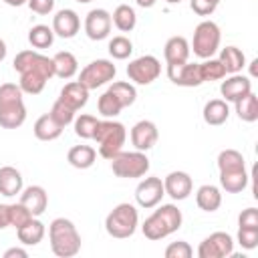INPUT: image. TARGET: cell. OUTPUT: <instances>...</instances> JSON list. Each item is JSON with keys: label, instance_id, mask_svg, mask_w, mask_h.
Listing matches in <instances>:
<instances>
[{"label": "cell", "instance_id": "6da1fadb", "mask_svg": "<svg viewBox=\"0 0 258 258\" xmlns=\"http://www.w3.org/2000/svg\"><path fill=\"white\" fill-rule=\"evenodd\" d=\"M181 222H183V216H181V210L173 204H161L141 226L143 230V236L147 240H163L167 238L169 234L177 232L181 228Z\"/></svg>", "mask_w": 258, "mask_h": 258}, {"label": "cell", "instance_id": "f546056e", "mask_svg": "<svg viewBox=\"0 0 258 258\" xmlns=\"http://www.w3.org/2000/svg\"><path fill=\"white\" fill-rule=\"evenodd\" d=\"M220 185L228 194H240V191H244L246 185H248L246 167L244 169H236V171H222L220 173Z\"/></svg>", "mask_w": 258, "mask_h": 258}, {"label": "cell", "instance_id": "4fadbf2b", "mask_svg": "<svg viewBox=\"0 0 258 258\" xmlns=\"http://www.w3.org/2000/svg\"><path fill=\"white\" fill-rule=\"evenodd\" d=\"M111 14L105 8H93L85 16V32L91 40H103L111 32Z\"/></svg>", "mask_w": 258, "mask_h": 258}, {"label": "cell", "instance_id": "ee69618b", "mask_svg": "<svg viewBox=\"0 0 258 258\" xmlns=\"http://www.w3.org/2000/svg\"><path fill=\"white\" fill-rule=\"evenodd\" d=\"M194 254L191 246L185 242V240H177V242H171L167 248H165V258H189Z\"/></svg>", "mask_w": 258, "mask_h": 258}, {"label": "cell", "instance_id": "11a10c76", "mask_svg": "<svg viewBox=\"0 0 258 258\" xmlns=\"http://www.w3.org/2000/svg\"><path fill=\"white\" fill-rule=\"evenodd\" d=\"M165 2H167V4H179L181 0H165Z\"/></svg>", "mask_w": 258, "mask_h": 258}, {"label": "cell", "instance_id": "d590c367", "mask_svg": "<svg viewBox=\"0 0 258 258\" xmlns=\"http://www.w3.org/2000/svg\"><path fill=\"white\" fill-rule=\"evenodd\" d=\"M107 91H111V93L119 99V103L123 105V109H125V107H131V105L135 103V99H137V91H135V87H133L131 83H127V81L111 83V87H109Z\"/></svg>", "mask_w": 258, "mask_h": 258}, {"label": "cell", "instance_id": "603a6c76", "mask_svg": "<svg viewBox=\"0 0 258 258\" xmlns=\"http://www.w3.org/2000/svg\"><path fill=\"white\" fill-rule=\"evenodd\" d=\"M230 117V109H228V101L224 99H212L204 105V121L208 125H224Z\"/></svg>", "mask_w": 258, "mask_h": 258}, {"label": "cell", "instance_id": "44dd1931", "mask_svg": "<svg viewBox=\"0 0 258 258\" xmlns=\"http://www.w3.org/2000/svg\"><path fill=\"white\" fill-rule=\"evenodd\" d=\"M22 191V175L16 167L4 165L0 167V194L6 198H12Z\"/></svg>", "mask_w": 258, "mask_h": 258}, {"label": "cell", "instance_id": "681fc988", "mask_svg": "<svg viewBox=\"0 0 258 258\" xmlns=\"http://www.w3.org/2000/svg\"><path fill=\"white\" fill-rule=\"evenodd\" d=\"M10 226V204H0V230Z\"/></svg>", "mask_w": 258, "mask_h": 258}, {"label": "cell", "instance_id": "f1b7e54d", "mask_svg": "<svg viewBox=\"0 0 258 258\" xmlns=\"http://www.w3.org/2000/svg\"><path fill=\"white\" fill-rule=\"evenodd\" d=\"M67 159L77 169H89L97 159V151L91 145H75L69 149Z\"/></svg>", "mask_w": 258, "mask_h": 258}, {"label": "cell", "instance_id": "ac0fdd59", "mask_svg": "<svg viewBox=\"0 0 258 258\" xmlns=\"http://www.w3.org/2000/svg\"><path fill=\"white\" fill-rule=\"evenodd\" d=\"M20 204L36 218V216L44 214V210L48 206V194L42 185H28L20 191Z\"/></svg>", "mask_w": 258, "mask_h": 258}, {"label": "cell", "instance_id": "bcb514c9", "mask_svg": "<svg viewBox=\"0 0 258 258\" xmlns=\"http://www.w3.org/2000/svg\"><path fill=\"white\" fill-rule=\"evenodd\" d=\"M238 228H258V210L246 208L238 216Z\"/></svg>", "mask_w": 258, "mask_h": 258}, {"label": "cell", "instance_id": "60d3db41", "mask_svg": "<svg viewBox=\"0 0 258 258\" xmlns=\"http://www.w3.org/2000/svg\"><path fill=\"white\" fill-rule=\"evenodd\" d=\"M75 109H71L69 105H64L62 101H54V105H52V109H50V115H52V119L56 121V123H60L62 127H67L69 123H73L75 121Z\"/></svg>", "mask_w": 258, "mask_h": 258}, {"label": "cell", "instance_id": "ffe728a7", "mask_svg": "<svg viewBox=\"0 0 258 258\" xmlns=\"http://www.w3.org/2000/svg\"><path fill=\"white\" fill-rule=\"evenodd\" d=\"M189 42L183 36H171L165 46H163V56L167 64H179V62H187L189 58Z\"/></svg>", "mask_w": 258, "mask_h": 258}, {"label": "cell", "instance_id": "7bdbcfd3", "mask_svg": "<svg viewBox=\"0 0 258 258\" xmlns=\"http://www.w3.org/2000/svg\"><path fill=\"white\" fill-rule=\"evenodd\" d=\"M34 216L18 202V204H10V226H14L16 230L20 228V226H24L26 222H30Z\"/></svg>", "mask_w": 258, "mask_h": 258}, {"label": "cell", "instance_id": "f907efd6", "mask_svg": "<svg viewBox=\"0 0 258 258\" xmlns=\"http://www.w3.org/2000/svg\"><path fill=\"white\" fill-rule=\"evenodd\" d=\"M26 256H28V252L24 248H8L4 252V258H26Z\"/></svg>", "mask_w": 258, "mask_h": 258}, {"label": "cell", "instance_id": "c3c4849f", "mask_svg": "<svg viewBox=\"0 0 258 258\" xmlns=\"http://www.w3.org/2000/svg\"><path fill=\"white\" fill-rule=\"evenodd\" d=\"M26 4H28V8H30L32 12H36V14H40V16L50 14L52 8H54V0H28Z\"/></svg>", "mask_w": 258, "mask_h": 258}, {"label": "cell", "instance_id": "30bf717a", "mask_svg": "<svg viewBox=\"0 0 258 258\" xmlns=\"http://www.w3.org/2000/svg\"><path fill=\"white\" fill-rule=\"evenodd\" d=\"M234 254V240L228 232H214L198 246L200 258H226Z\"/></svg>", "mask_w": 258, "mask_h": 258}, {"label": "cell", "instance_id": "816d5d0a", "mask_svg": "<svg viewBox=\"0 0 258 258\" xmlns=\"http://www.w3.org/2000/svg\"><path fill=\"white\" fill-rule=\"evenodd\" d=\"M137 2V6H141V8H151L157 0H135Z\"/></svg>", "mask_w": 258, "mask_h": 258}, {"label": "cell", "instance_id": "4316f807", "mask_svg": "<svg viewBox=\"0 0 258 258\" xmlns=\"http://www.w3.org/2000/svg\"><path fill=\"white\" fill-rule=\"evenodd\" d=\"M44 234H46V228H44V224H42L40 220H36V218H32L30 222H26L24 226H20V228L16 230V236H18V240H20L24 246H36L38 242H42Z\"/></svg>", "mask_w": 258, "mask_h": 258}, {"label": "cell", "instance_id": "b9f144b4", "mask_svg": "<svg viewBox=\"0 0 258 258\" xmlns=\"http://www.w3.org/2000/svg\"><path fill=\"white\" fill-rule=\"evenodd\" d=\"M20 101H22V89H20V85H14V83L0 85V107L12 105V103H20Z\"/></svg>", "mask_w": 258, "mask_h": 258}, {"label": "cell", "instance_id": "8fae6325", "mask_svg": "<svg viewBox=\"0 0 258 258\" xmlns=\"http://www.w3.org/2000/svg\"><path fill=\"white\" fill-rule=\"evenodd\" d=\"M167 77L177 87H200L204 83L200 73V62L167 64Z\"/></svg>", "mask_w": 258, "mask_h": 258}, {"label": "cell", "instance_id": "7c38bea8", "mask_svg": "<svg viewBox=\"0 0 258 258\" xmlns=\"http://www.w3.org/2000/svg\"><path fill=\"white\" fill-rule=\"evenodd\" d=\"M163 196H165V189H163V181L159 177H145L139 181V185L135 189V200L145 210L155 208Z\"/></svg>", "mask_w": 258, "mask_h": 258}, {"label": "cell", "instance_id": "8d00e7d4", "mask_svg": "<svg viewBox=\"0 0 258 258\" xmlns=\"http://www.w3.org/2000/svg\"><path fill=\"white\" fill-rule=\"evenodd\" d=\"M97 109H99V113H101L103 117L115 119V117L121 113L123 105L119 103V99H117L111 91H105V93L99 97V101H97Z\"/></svg>", "mask_w": 258, "mask_h": 258}, {"label": "cell", "instance_id": "7a4b0ae2", "mask_svg": "<svg viewBox=\"0 0 258 258\" xmlns=\"http://www.w3.org/2000/svg\"><path fill=\"white\" fill-rule=\"evenodd\" d=\"M50 250L58 258L77 256L81 250V234L77 232L75 224L67 218H54L48 226Z\"/></svg>", "mask_w": 258, "mask_h": 258}, {"label": "cell", "instance_id": "7dc6e473", "mask_svg": "<svg viewBox=\"0 0 258 258\" xmlns=\"http://www.w3.org/2000/svg\"><path fill=\"white\" fill-rule=\"evenodd\" d=\"M189 6L198 16H210L216 10V4L210 0H189Z\"/></svg>", "mask_w": 258, "mask_h": 258}, {"label": "cell", "instance_id": "cb8c5ba5", "mask_svg": "<svg viewBox=\"0 0 258 258\" xmlns=\"http://www.w3.org/2000/svg\"><path fill=\"white\" fill-rule=\"evenodd\" d=\"M196 204L200 210L204 212H216L220 206H222V194L216 185L212 183H206V185H200L198 191H196Z\"/></svg>", "mask_w": 258, "mask_h": 258}, {"label": "cell", "instance_id": "7402d4cb", "mask_svg": "<svg viewBox=\"0 0 258 258\" xmlns=\"http://www.w3.org/2000/svg\"><path fill=\"white\" fill-rule=\"evenodd\" d=\"M24 121H26V107H24V101L0 107V127H4V129H16V127H20Z\"/></svg>", "mask_w": 258, "mask_h": 258}, {"label": "cell", "instance_id": "ab89813d", "mask_svg": "<svg viewBox=\"0 0 258 258\" xmlns=\"http://www.w3.org/2000/svg\"><path fill=\"white\" fill-rule=\"evenodd\" d=\"M97 123H99V119L95 117V115H79L77 119H75V133H77V137H81V139H93V135H95V129H97Z\"/></svg>", "mask_w": 258, "mask_h": 258}, {"label": "cell", "instance_id": "3957f363", "mask_svg": "<svg viewBox=\"0 0 258 258\" xmlns=\"http://www.w3.org/2000/svg\"><path fill=\"white\" fill-rule=\"evenodd\" d=\"M93 139L99 145V155L111 161L123 149L125 139H127V129L123 123H119L115 119H105V121L97 123Z\"/></svg>", "mask_w": 258, "mask_h": 258}, {"label": "cell", "instance_id": "9f6ffc18", "mask_svg": "<svg viewBox=\"0 0 258 258\" xmlns=\"http://www.w3.org/2000/svg\"><path fill=\"white\" fill-rule=\"evenodd\" d=\"M75 2H79V4H89V2H93V0H75Z\"/></svg>", "mask_w": 258, "mask_h": 258}, {"label": "cell", "instance_id": "4dcf8cb0", "mask_svg": "<svg viewBox=\"0 0 258 258\" xmlns=\"http://www.w3.org/2000/svg\"><path fill=\"white\" fill-rule=\"evenodd\" d=\"M111 22L117 26V30L131 32L135 28V24H137V14L129 4H119L111 14Z\"/></svg>", "mask_w": 258, "mask_h": 258}, {"label": "cell", "instance_id": "d6a6232c", "mask_svg": "<svg viewBox=\"0 0 258 258\" xmlns=\"http://www.w3.org/2000/svg\"><path fill=\"white\" fill-rule=\"evenodd\" d=\"M46 77L42 75V73H38V71H24V73H20V89H22V93H28V95H38L42 89H44V85H46Z\"/></svg>", "mask_w": 258, "mask_h": 258}, {"label": "cell", "instance_id": "f5cc1de1", "mask_svg": "<svg viewBox=\"0 0 258 258\" xmlns=\"http://www.w3.org/2000/svg\"><path fill=\"white\" fill-rule=\"evenodd\" d=\"M4 56H6V42L0 38V62L4 60Z\"/></svg>", "mask_w": 258, "mask_h": 258}, {"label": "cell", "instance_id": "74e56055", "mask_svg": "<svg viewBox=\"0 0 258 258\" xmlns=\"http://www.w3.org/2000/svg\"><path fill=\"white\" fill-rule=\"evenodd\" d=\"M131 52H133V42H131L127 36L119 34V36H113V38L109 40V54H111L113 58L125 60V58L131 56Z\"/></svg>", "mask_w": 258, "mask_h": 258}, {"label": "cell", "instance_id": "5b68a950", "mask_svg": "<svg viewBox=\"0 0 258 258\" xmlns=\"http://www.w3.org/2000/svg\"><path fill=\"white\" fill-rule=\"evenodd\" d=\"M111 169L117 177H127V179H135V177H143L149 171V159L145 155V151H119L113 159H111Z\"/></svg>", "mask_w": 258, "mask_h": 258}, {"label": "cell", "instance_id": "db71d44e", "mask_svg": "<svg viewBox=\"0 0 258 258\" xmlns=\"http://www.w3.org/2000/svg\"><path fill=\"white\" fill-rule=\"evenodd\" d=\"M8 6H22V4H26L28 0H4Z\"/></svg>", "mask_w": 258, "mask_h": 258}, {"label": "cell", "instance_id": "52a82bcc", "mask_svg": "<svg viewBox=\"0 0 258 258\" xmlns=\"http://www.w3.org/2000/svg\"><path fill=\"white\" fill-rule=\"evenodd\" d=\"M117 75V69L111 60L107 58H97L93 62H89L81 75H79V83H83L89 91L91 89H97V87H103L105 83H111Z\"/></svg>", "mask_w": 258, "mask_h": 258}, {"label": "cell", "instance_id": "83f0119b", "mask_svg": "<svg viewBox=\"0 0 258 258\" xmlns=\"http://www.w3.org/2000/svg\"><path fill=\"white\" fill-rule=\"evenodd\" d=\"M218 60L222 62L226 75L240 73L244 69V64H246V56H244V52L238 46H226V48H222Z\"/></svg>", "mask_w": 258, "mask_h": 258}, {"label": "cell", "instance_id": "2e32d148", "mask_svg": "<svg viewBox=\"0 0 258 258\" xmlns=\"http://www.w3.org/2000/svg\"><path fill=\"white\" fill-rule=\"evenodd\" d=\"M81 28V18L75 10L62 8L52 16V32L60 38H73Z\"/></svg>", "mask_w": 258, "mask_h": 258}, {"label": "cell", "instance_id": "f35d334b", "mask_svg": "<svg viewBox=\"0 0 258 258\" xmlns=\"http://www.w3.org/2000/svg\"><path fill=\"white\" fill-rule=\"evenodd\" d=\"M200 73H202V81H222L226 79V71L222 67V62L218 58H206L204 62H200Z\"/></svg>", "mask_w": 258, "mask_h": 258}, {"label": "cell", "instance_id": "5bb4252c", "mask_svg": "<svg viewBox=\"0 0 258 258\" xmlns=\"http://www.w3.org/2000/svg\"><path fill=\"white\" fill-rule=\"evenodd\" d=\"M157 137H159L157 125L153 121H149V119L137 121L131 127V143H133V147L137 151H149L157 143Z\"/></svg>", "mask_w": 258, "mask_h": 258}, {"label": "cell", "instance_id": "836d02e7", "mask_svg": "<svg viewBox=\"0 0 258 258\" xmlns=\"http://www.w3.org/2000/svg\"><path fill=\"white\" fill-rule=\"evenodd\" d=\"M52 40H54V32L46 24H36L28 30V42L34 48H48L52 46Z\"/></svg>", "mask_w": 258, "mask_h": 258}, {"label": "cell", "instance_id": "e575fe53", "mask_svg": "<svg viewBox=\"0 0 258 258\" xmlns=\"http://www.w3.org/2000/svg\"><path fill=\"white\" fill-rule=\"evenodd\" d=\"M244 155L236 149H224L218 155V169L222 171H236V169H244Z\"/></svg>", "mask_w": 258, "mask_h": 258}, {"label": "cell", "instance_id": "6f0895ef", "mask_svg": "<svg viewBox=\"0 0 258 258\" xmlns=\"http://www.w3.org/2000/svg\"><path fill=\"white\" fill-rule=\"evenodd\" d=\"M210 2H214V4H216V6H218V4H220V2H222V0H210Z\"/></svg>", "mask_w": 258, "mask_h": 258}, {"label": "cell", "instance_id": "9a60e30c", "mask_svg": "<svg viewBox=\"0 0 258 258\" xmlns=\"http://www.w3.org/2000/svg\"><path fill=\"white\" fill-rule=\"evenodd\" d=\"M191 187H194L191 177H189V173H185V171H171V173H167L165 179H163V189H165V194H167L171 200H175V202L185 200V198L191 194Z\"/></svg>", "mask_w": 258, "mask_h": 258}, {"label": "cell", "instance_id": "ba28073f", "mask_svg": "<svg viewBox=\"0 0 258 258\" xmlns=\"http://www.w3.org/2000/svg\"><path fill=\"white\" fill-rule=\"evenodd\" d=\"M161 73V62L153 54H143L127 64V77L135 85H151Z\"/></svg>", "mask_w": 258, "mask_h": 258}, {"label": "cell", "instance_id": "f6af8a7d", "mask_svg": "<svg viewBox=\"0 0 258 258\" xmlns=\"http://www.w3.org/2000/svg\"><path fill=\"white\" fill-rule=\"evenodd\" d=\"M238 244L246 250L258 246V228H238Z\"/></svg>", "mask_w": 258, "mask_h": 258}, {"label": "cell", "instance_id": "1f68e13d", "mask_svg": "<svg viewBox=\"0 0 258 258\" xmlns=\"http://www.w3.org/2000/svg\"><path fill=\"white\" fill-rule=\"evenodd\" d=\"M234 105H236V113H238V117L242 121L254 123L258 119V97L252 91L248 95H244L242 99L234 101Z\"/></svg>", "mask_w": 258, "mask_h": 258}, {"label": "cell", "instance_id": "d4e9b609", "mask_svg": "<svg viewBox=\"0 0 258 258\" xmlns=\"http://www.w3.org/2000/svg\"><path fill=\"white\" fill-rule=\"evenodd\" d=\"M52 64H54V77H58V79H71L79 71L77 56L73 52H69V50L56 52L52 56Z\"/></svg>", "mask_w": 258, "mask_h": 258}, {"label": "cell", "instance_id": "8992f818", "mask_svg": "<svg viewBox=\"0 0 258 258\" xmlns=\"http://www.w3.org/2000/svg\"><path fill=\"white\" fill-rule=\"evenodd\" d=\"M220 40H222V32H220V26L212 20H204L196 26L194 30V40H191V46L194 48V54L200 56V58H212L216 54V50L220 48Z\"/></svg>", "mask_w": 258, "mask_h": 258}, {"label": "cell", "instance_id": "d6986e66", "mask_svg": "<svg viewBox=\"0 0 258 258\" xmlns=\"http://www.w3.org/2000/svg\"><path fill=\"white\" fill-rule=\"evenodd\" d=\"M58 101H62V103L69 105L71 109L79 111V109L85 107L87 101H89V89H87L83 83H79V81L67 83V85L62 87V91H60Z\"/></svg>", "mask_w": 258, "mask_h": 258}, {"label": "cell", "instance_id": "484cf974", "mask_svg": "<svg viewBox=\"0 0 258 258\" xmlns=\"http://www.w3.org/2000/svg\"><path fill=\"white\" fill-rule=\"evenodd\" d=\"M62 129H64V127H62L60 123H56L50 113L38 117L36 123H34V135H36V139H40V141H54L56 137H60Z\"/></svg>", "mask_w": 258, "mask_h": 258}, {"label": "cell", "instance_id": "9c48e42d", "mask_svg": "<svg viewBox=\"0 0 258 258\" xmlns=\"http://www.w3.org/2000/svg\"><path fill=\"white\" fill-rule=\"evenodd\" d=\"M14 71L20 75L24 71H38L42 73L48 81L54 77V64H52V58L28 48V50H20L16 56H14V62H12Z\"/></svg>", "mask_w": 258, "mask_h": 258}, {"label": "cell", "instance_id": "e0dca14e", "mask_svg": "<svg viewBox=\"0 0 258 258\" xmlns=\"http://www.w3.org/2000/svg\"><path fill=\"white\" fill-rule=\"evenodd\" d=\"M252 91V81L246 77V75H240V73H234L230 75L226 81H222L220 85V93L224 97V101H238L242 99L244 95H248Z\"/></svg>", "mask_w": 258, "mask_h": 258}, {"label": "cell", "instance_id": "277c9868", "mask_svg": "<svg viewBox=\"0 0 258 258\" xmlns=\"http://www.w3.org/2000/svg\"><path fill=\"white\" fill-rule=\"evenodd\" d=\"M137 224H139V214H137L135 206H131V204L115 206L105 218L107 234L113 238H119V240L133 236L137 230Z\"/></svg>", "mask_w": 258, "mask_h": 258}]
</instances>
